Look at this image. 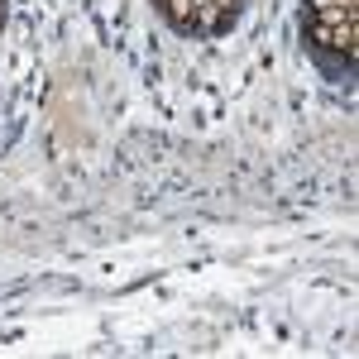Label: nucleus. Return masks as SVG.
I'll return each instance as SVG.
<instances>
[{"label":"nucleus","mask_w":359,"mask_h":359,"mask_svg":"<svg viewBox=\"0 0 359 359\" xmlns=\"http://www.w3.org/2000/svg\"><path fill=\"white\" fill-rule=\"evenodd\" d=\"M302 34L311 48H326V53H345V62L355 57L359 48V20H350V25H311V20H302Z\"/></svg>","instance_id":"nucleus-1"},{"label":"nucleus","mask_w":359,"mask_h":359,"mask_svg":"<svg viewBox=\"0 0 359 359\" xmlns=\"http://www.w3.org/2000/svg\"><path fill=\"white\" fill-rule=\"evenodd\" d=\"M196 10H201L196 0H168V5H163V15L172 20L177 34H192V29H196Z\"/></svg>","instance_id":"nucleus-2"},{"label":"nucleus","mask_w":359,"mask_h":359,"mask_svg":"<svg viewBox=\"0 0 359 359\" xmlns=\"http://www.w3.org/2000/svg\"><path fill=\"white\" fill-rule=\"evenodd\" d=\"M302 20H311V25H350V20H359V5L350 10V5H326V10H306Z\"/></svg>","instance_id":"nucleus-3"},{"label":"nucleus","mask_w":359,"mask_h":359,"mask_svg":"<svg viewBox=\"0 0 359 359\" xmlns=\"http://www.w3.org/2000/svg\"><path fill=\"white\" fill-rule=\"evenodd\" d=\"M302 5L306 10H326V5H350V10H355L359 0H302Z\"/></svg>","instance_id":"nucleus-4"}]
</instances>
